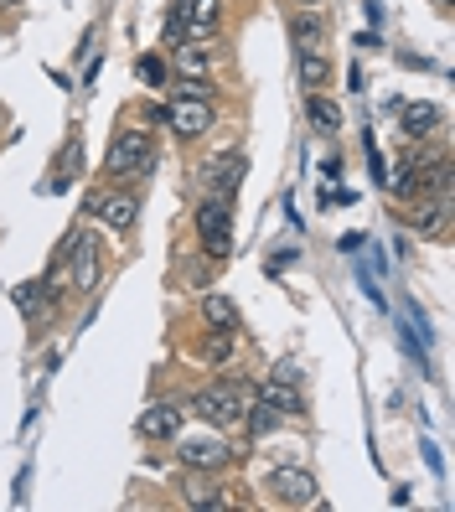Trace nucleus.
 <instances>
[{
    "label": "nucleus",
    "instance_id": "nucleus-6",
    "mask_svg": "<svg viewBox=\"0 0 455 512\" xmlns=\"http://www.w3.org/2000/svg\"><path fill=\"white\" fill-rule=\"evenodd\" d=\"M269 492L280 507H316V481L306 471H275L269 476Z\"/></svg>",
    "mask_w": 455,
    "mask_h": 512
},
{
    "label": "nucleus",
    "instance_id": "nucleus-20",
    "mask_svg": "<svg viewBox=\"0 0 455 512\" xmlns=\"http://www.w3.org/2000/svg\"><path fill=\"white\" fill-rule=\"evenodd\" d=\"M238 419H244V425H249V435H269V430H275L280 425V414L275 409H269V404H249V414H238Z\"/></svg>",
    "mask_w": 455,
    "mask_h": 512
},
{
    "label": "nucleus",
    "instance_id": "nucleus-18",
    "mask_svg": "<svg viewBox=\"0 0 455 512\" xmlns=\"http://www.w3.org/2000/svg\"><path fill=\"white\" fill-rule=\"evenodd\" d=\"M290 37L300 42V52H316L321 37H326V21H321V16H295V21H290Z\"/></svg>",
    "mask_w": 455,
    "mask_h": 512
},
{
    "label": "nucleus",
    "instance_id": "nucleus-17",
    "mask_svg": "<svg viewBox=\"0 0 455 512\" xmlns=\"http://www.w3.org/2000/svg\"><path fill=\"white\" fill-rule=\"evenodd\" d=\"M306 119H311V125H316L321 135H331V130L342 125V109L331 104V99H321V94H311V99H306Z\"/></svg>",
    "mask_w": 455,
    "mask_h": 512
},
{
    "label": "nucleus",
    "instance_id": "nucleus-3",
    "mask_svg": "<svg viewBox=\"0 0 455 512\" xmlns=\"http://www.w3.org/2000/svg\"><path fill=\"white\" fill-rule=\"evenodd\" d=\"M192 414L207 419V425H233V419L244 414V388H238V383L197 388V394H192Z\"/></svg>",
    "mask_w": 455,
    "mask_h": 512
},
{
    "label": "nucleus",
    "instance_id": "nucleus-10",
    "mask_svg": "<svg viewBox=\"0 0 455 512\" xmlns=\"http://www.w3.org/2000/svg\"><path fill=\"white\" fill-rule=\"evenodd\" d=\"M202 182H207L212 192H228V197H233V187L244 182V150H228V156H218V161L202 171Z\"/></svg>",
    "mask_w": 455,
    "mask_h": 512
},
{
    "label": "nucleus",
    "instance_id": "nucleus-22",
    "mask_svg": "<svg viewBox=\"0 0 455 512\" xmlns=\"http://www.w3.org/2000/svg\"><path fill=\"white\" fill-rule=\"evenodd\" d=\"M202 357L207 363H228L233 357V331H212V337L202 342Z\"/></svg>",
    "mask_w": 455,
    "mask_h": 512
},
{
    "label": "nucleus",
    "instance_id": "nucleus-7",
    "mask_svg": "<svg viewBox=\"0 0 455 512\" xmlns=\"http://www.w3.org/2000/svg\"><path fill=\"white\" fill-rule=\"evenodd\" d=\"M68 264H73V290H94L99 285V249H94V238H78L73 233V249H68Z\"/></svg>",
    "mask_w": 455,
    "mask_h": 512
},
{
    "label": "nucleus",
    "instance_id": "nucleus-11",
    "mask_svg": "<svg viewBox=\"0 0 455 512\" xmlns=\"http://www.w3.org/2000/svg\"><path fill=\"white\" fill-rule=\"evenodd\" d=\"M207 68H212V47H207V42H181V47H171V73L202 78Z\"/></svg>",
    "mask_w": 455,
    "mask_h": 512
},
{
    "label": "nucleus",
    "instance_id": "nucleus-23",
    "mask_svg": "<svg viewBox=\"0 0 455 512\" xmlns=\"http://www.w3.org/2000/svg\"><path fill=\"white\" fill-rule=\"evenodd\" d=\"M166 119H171L166 104H150V109H145V125H166Z\"/></svg>",
    "mask_w": 455,
    "mask_h": 512
},
{
    "label": "nucleus",
    "instance_id": "nucleus-1",
    "mask_svg": "<svg viewBox=\"0 0 455 512\" xmlns=\"http://www.w3.org/2000/svg\"><path fill=\"white\" fill-rule=\"evenodd\" d=\"M150 166H156V140H150V130L145 125L119 130L109 156H104V171L114 176V182H130V176H145Z\"/></svg>",
    "mask_w": 455,
    "mask_h": 512
},
{
    "label": "nucleus",
    "instance_id": "nucleus-25",
    "mask_svg": "<svg viewBox=\"0 0 455 512\" xmlns=\"http://www.w3.org/2000/svg\"><path fill=\"white\" fill-rule=\"evenodd\" d=\"M300 6H306V11H316V6H321V0H300Z\"/></svg>",
    "mask_w": 455,
    "mask_h": 512
},
{
    "label": "nucleus",
    "instance_id": "nucleus-12",
    "mask_svg": "<svg viewBox=\"0 0 455 512\" xmlns=\"http://www.w3.org/2000/svg\"><path fill=\"white\" fill-rule=\"evenodd\" d=\"M181 430V409L176 404H150L145 414H140V435L145 440H171Z\"/></svg>",
    "mask_w": 455,
    "mask_h": 512
},
{
    "label": "nucleus",
    "instance_id": "nucleus-15",
    "mask_svg": "<svg viewBox=\"0 0 455 512\" xmlns=\"http://www.w3.org/2000/svg\"><path fill=\"white\" fill-rule=\"evenodd\" d=\"M331 78H337V68H331L321 52H300V83H306V94H321Z\"/></svg>",
    "mask_w": 455,
    "mask_h": 512
},
{
    "label": "nucleus",
    "instance_id": "nucleus-5",
    "mask_svg": "<svg viewBox=\"0 0 455 512\" xmlns=\"http://www.w3.org/2000/svg\"><path fill=\"white\" fill-rule=\"evenodd\" d=\"M176 456H181L187 471H212V476H218L223 466H233V445H223V440H187Z\"/></svg>",
    "mask_w": 455,
    "mask_h": 512
},
{
    "label": "nucleus",
    "instance_id": "nucleus-19",
    "mask_svg": "<svg viewBox=\"0 0 455 512\" xmlns=\"http://www.w3.org/2000/svg\"><path fill=\"white\" fill-rule=\"evenodd\" d=\"M140 83L166 88V83H171V63H166V57H156V52H145V57H140Z\"/></svg>",
    "mask_w": 455,
    "mask_h": 512
},
{
    "label": "nucleus",
    "instance_id": "nucleus-21",
    "mask_svg": "<svg viewBox=\"0 0 455 512\" xmlns=\"http://www.w3.org/2000/svg\"><path fill=\"white\" fill-rule=\"evenodd\" d=\"M414 228H419L424 238H435V233L445 228V202H430V207H419V213H414Z\"/></svg>",
    "mask_w": 455,
    "mask_h": 512
},
{
    "label": "nucleus",
    "instance_id": "nucleus-9",
    "mask_svg": "<svg viewBox=\"0 0 455 512\" xmlns=\"http://www.w3.org/2000/svg\"><path fill=\"white\" fill-rule=\"evenodd\" d=\"M181 502H187V507H228V487H223V481L212 476V471H192Z\"/></svg>",
    "mask_w": 455,
    "mask_h": 512
},
{
    "label": "nucleus",
    "instance_id": "nucleus-8",
    "mask_svg": "<svg viewBox=\"0 0 455 512\" xmlns=\"http://www.w3.org/2000/svg\"><path fill=\"white\" fill-rule=\"evenodd\" d=\"M88 213H99L109 228H119L125 233L130 223H135V197L130 192H109V197H88Z\"/></svg>",
    "mask_w": 455,
    "mask_h": 512
},
{
    "label": "nucleus",
    "instance_id": "nucleus-26",
    "mask_svg": "<svg viewBox=\"0 0 455 512\" xmlns=\"http://www.w3.org/2000/svg\"><path fill=\"white\" fill-rule=\"evenodd\" d=\"M0 6H11V0H0Z\"/></svg>",
    "mask_w": 455,
    "mask_h": 512
},
{
    "label": "nucleus",
    "instance_id": "nucleus-4",
    "mask_svg": "<svg viewBox=\"0 0 455 512\" xmlns=\"http://www.w3.org/2000/svg\"><path fill=\"white\" fill-rule=\"evenodd\" d=\"M166 109H171L166 125H171L181 140H202L212 125H218V109H212V99H171Z\"/></svg>",
    "mask_w": 455,
    "mask_h": 512
},
{
    "label": "nucleus",
    "instance_id": "nucleus-13",
    "mask_svg": "<svg viewBox=\"0 0 455 512\" xmlns=\"http://www.w3.org/2000/svg\"><path fill=\"white\" fill-rule=\"evenodd\" d=\"M254 399H259V404H269V409H275L280 419H290V414L300 409V399H295V388H290V383H280V378H269V383H259V388H254Z\"/></svg>",
    "mask_w": 455,
    "mask_h": 512
},
{
    "label": "nucleus",
    "instance_id": "nucleus-2",
    "mask_svg": "<svg viewBox=\"0 0 455 512\" xmlns=\"http://www.w3.org/2000/svg\"><path fill=\"white\" fill-rule=\"evenodd\" d=\"M197 238L207 259H223L233 249V197L228 192H207V202L197 207Z\"/></svg>",
    "mask_w": 455,
    "mask_h": 512
},
{
    "label": "nucleus",
    "instance_id": "nucleus-14",
    "mask_svg": "<svg viewBox=\"0 0 455 512\" xmlns=\"http://www.w3.org/2000/svg\"><path fill=\"white\" fill-rule=\"evenodd\" d=\"M202 321L212 331H238V306L228 295H202Z\"/></svg>",
    "mask_w": 455,
    "mask_h": 512
},
{
    "label": "nucleus",
    "instance_id": "nucleus-16",
    "mask_svg": "<svg viewBox=\"0 0 455 512\" xmlns=\"http://www.w3.org/2000/svg\"><path fill=\"white\" fill-rule=\"evenodd\" d=\"M435 125H440V109H435V104H409V109H404V135H409V140L435 135Z\"/></svg>",
    "mask_w": 455,
    "mask_h": 512
},
{
    "label": "nucleus",
    "instance_id": "nucleus-27",
    "mask_svg": "<svg viewBox=\"0 0 455 512\" xmlns=\"http://www.w3.org/2000/svg\"><path fill=\"white\" fill-rule=\"evenodd\" d=\"M0 119H6V114H0Z\"/></svg>",
    "mask_w": 455,
    "mask_h": 512
},
{
    "label": "nucleus",
    "instance_id": "nucleus-24",
    "mask_svg": "<svg viewBox=\"0 0 455 512\" xmlns=\"http://www.w3.org/2000/svg\"><path fill=\"white\" fill-rule=\"evenodd\" d=\"M275 378H280V383H300V368H295V363H280Z\"/></svg>",
    "mask_w": 455,
    "mask_h": 512
}]
</instances>
